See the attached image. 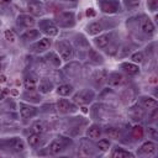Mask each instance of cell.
I'll list each match as a JSON object with an SVG mask.
<instances>
[{
    "instance_id": "277c9868",
    "label": "cell",
    "mask_w": 158,
    "mask_h": 158,
    "mask_svg": "<svg viewBox=\"0 0 158 158\" xmlns=\"http://www.w3.org/2000/svg\"><path fill=\"white\" fill-rule=\"evenodd\" d=\"M69 143H70V139L68 141V139H65V138L60 137V138L53 139V141L49 143L48 149H49V152H51L52 154H59L62 151H64V149H65V147H67Z\"/></svg>"
},
{
    "instance_id": "836d02e7",
    "label": "cell",
    "mask_w": 158,
    "mask_h": 158,
    "mask_svg": "<svg viewBox=\"0 0 158 158\" xmlns=\"http://www.w3.org/2000/svg\"><path fill=\"white\" fill-rule=\"evenodd\" d=\"M47 58H48V60H51V62H52V64H53V65H56V67H58V65L60 64L59 56H57V54H56V53H53V52H51L49 54H47Z\"/></svg>"
},
{
    "instance_id": "83f0119b",
    "label": "cell",
    "mask_w": 158,
    "mask_h": 158,
    "mask_svg": "<svg viewBox=\"0 0 158 158\" xmlns=\"http://www.w3.org/2000/svg\"><path fill=\"white\" fill-rule=\"evenodd\" d=\"M22 98L25 100H28V101H33V102H38L41 99H40V95L35 93V90H26V93H23Z\"/></svg>"
},
{
    "instance_id": "ac0fdd59",
    "label": "cell",
    "mask_w": 158,
    "mask_h": 158,
    "mask_svg": "<svg viewBox=\"0 0 158 158\" xmlns=\"http://www.w3.org/2000/svg\"><path fill=\"white\" fill-rule=\"evenodd\" d=\"M101 132L102 131H101V127L99 125H91L86 130V136L91 139H98V138H100Z\"/></svg>"
},
{
    "instance_id": "f546056e",
    "label": "cell",
    "mask_w": 158,
    "mask_h": 158,
    "mask_svg": "<svg viewBox=\"0 0 158 158\" xmlns=\"http://www.w3.org/2000/svg\"><path fill=\"white\" fill-rule=\"evenodd\" d=\"M110 146H111V142H110L107 138H101V139H99V142H98V144H96L98 149L101 151V152H106V151L110 148Z\"/></svg>"
},
{
    "instance_id": "4316f807",
    "label": "cell",
    "mask_w": 158,
    "mask_h": 158,
    "mask_svg": "<svg viewBox=\"0 0 158 158\" xmlns=\"http://www.w3.org/2000/svg\"><path fill=\"white\" fill-rule=\"evenodd\" d=\"M23 86L26 90H36L37 88V81L32 77H26L23 80Z\"/></svg>"
},
{
    "instance_id": "d590c367",
    "label": "cell",
    "mask_w": 158,
    "mask_h": 158,
    "mask_svg": "<svg viewBox=\"0 0 158 158\" xmlns=\"http://www.w3.org/2000/svg\"><path fill=\"white\" fill-rule=\"evenodd\" d=\"M4 36H5V40L9 41V42H15L16 37H15V33L11 31V30H6L4 32Z\"/></svg>"
},
{
    "instance_id": "e575fe53",
    "label": "cell",
    "mask_w": 158,
    "mask_h": 158,
    "mask_svg": "<svg viewBox=\"0 0 158 158\" xmlns=\"http://www.w3.org/2000/svg\"><path fill=\"white\" fill-rule=\"evenodd\" d=\"M131 59H132L133 63H142L143 59H144V56H143L142 52H136L131 56Z\"/></svg>"
},
{
    "instance_id": "ab89813d",
    "label": "cell",
    "mask_w": 158,
    "mask_h": 158,
    "mask_svg": "<svg viewBox=\"0 0 158 158\" xmlns=\"http://www.w3.org/2000/svg\"><path fill=\"white\" fill-rule=\"evenodd\" d=\"M148 136L153 139H157L158 138V132L154 127H148Z\"/></svg>"
},
{
    "instance_id": "52a82bcc",
    "label": "cell",
    "mask_w": 158,
    "mask_h": 158,
    "mask_svg": "<svg viewBox=\"0 0 158 158\" xmlns=\"http://www.w3.org/2000/svg\"><path fill=\"white\" fill-rule=\"evenodd\" d=\"M40 28L42 30V32H44L49 37H53V36H57L58 35V27L53 22H51L49 20H42V21H40Z\"/></svg>"
},
{
    "instance_id": "603a6c76",
    "label": "cell",
    "mask_w": 158,
    "mask_h": 158,
    "mask_svg": "<svg viewBox=\"0 0 158 158\" xmlns=\"http://www.w3.org/2000/svg\"><path fill=\"white\" fill-rule=\"evenodd\" d=\"M52 88H53V84H52L49 80H46V79L41 80L40 84L37 85V90H38L40 93H42V94L49 93V91L52 90Z\"/></svg>"
},
{
    "instance_id": "7c38bea8",
    "label": "cell",
    "mask_w": 158,
    "mask_h": 158,
    "mask_svg": "<svg viewBox=\"0 0 158 158\" xmlns=\"http://www.w3.org/2000/svg\"><path fill=\"white\" fill-rule=\"evenodd\" d=\"M19 107H20V115L22 118H28V117H32L37 114V109L35 106H31V105L25 104V102H20Z\"/></svg>"
},
{
    "instance_id": "3957f363",
    "label": "cell",
    "mask_w": 158,
    "mask_h": 158,
    "mask_svg": "<svg viewBox=\"0 0 158 158\" xmlns=\"http://www.w3.org/2000/svg\"><path fill=\"white\" fill-rule=\"evenodd\" d=\"M57 52H58L59 57L64 60H70L74 56L73 47L68 42H64V41H60L57 43Z\"/></svg>"
},
{
    "instance_id": "4dcf8cb0",
    "label": "cell",
    "mask_w": 158,
    "mask_h": 158,
    "mask_svg": "<svg viewBox=\"0 0 158 158\" xmlns=\"http://www.w3.org/2000/svg\"><path fill=\"white\" fill-rule=\"evenodd\" d=\"M105 133L110 137V138H114V139H117L120 137V130L117 127H107L105 130Z\"/></svg>"
},
{
    "instance_id": "2e32d148",
    "label": "cell",
    "mask_w": 158,
    "mask_h": 158,
    "mask_svg": "<svg viewBox=\"0 0 158 158\" xmlns=\"http://www.w3.org/2000/svg\"><path fill=\"white\" fill-rule=\"evenodd\" d=\"M17 23H19L20 26H22V27L30 28V27H32V26L36 23V21H35V19H33V16H30V15L23 14V15H20V16L17 17Z\"/></svg>"
},
{
    "instance_id": "ba28073f",
    "label": "cell",
    "mask_w": 158,
    "mask_h": 158,
    "mask_svg": "<svg viewBox=\"0 0 158 158\" xmlns=\"http://www.w3.org/2000/svg\"><path fill=\"white\" fill-rule=\"evenodd\" d=\"M100 7L105 14H115L120 10V4L116 0H102L100 2Z\"/></svg>"
},
{
    "instance_id": "30bf717a",
    "label": "cell",
    "mask_w": 158,
    "mask_h": 158,
    "mask_svg": "<svg viewBox=\"0 0 158 158\" xmlns=\"http://www.w3.org/2000/svg\"><path fill=\"white\" fill-rule=\"evenodd\" d=\"M138 26H139L141 32H143L144 35H152L154 32V25H153V22L148 17H146V16H142L139 19Z\"/></svg>"
},
{
    "instance_id": "ffe728a7",
    "label": "cell",
    "mask_w": 158,
    "mask_h": 158,
    "mask_svg": "<svg viewBox=\"0 0 158 158\" xmlns=\"http://www.w3.org/2000/svg\"><path fill=\"white\" fill-rule=\"evenodd\" d=\"M139 151H141L142 153H144V154L151 156V154H153V153L156 152V144H154V142H152V141H146V142H143L142 146L139 147Z\"/></svg>"
},
{
    "instance_id": "7a4b0ae2",
    "label": "cell",
    "mask_w": 158,
    "mask_h": 158,
    "mask_svg": "<svg viewBox=\"0 0 158 158\" xmlns=\"http://www.w3.org/2000/svg\"><path fill=\"white\" fill-rule=\"evenodd\" d=\"M94 98H95V94L93 90L84 89L73 95V101L80 105H85V104H90L94 100Z\"/></svg>"
},
{
    "instance_id": "1f68e13d",
    "label": "cell",
    "mask_w": 158,
    "mask_h": 158,
    "mask_svg": "<svg viewBox=\"0 0 158 158\" xmlns=\"http://www.w3.org/2000/svg\"><path fill=\"white\" fill-rule=\"evenodd\" d=\"M44 123L43 122H41V121H37V122H35L32 126H31V130H32V132H35V133H42L43 131H44Z\"/></svg>"
},
{
    "instance_id": "5bb4252c",
    "label": "cell",
    "mask_w": 158,
    "mask_h": 158,
    "mask_svg": "<svg viewBox=\"0 0 158 158\" xmlns=\"http://www.w3.org/2000/svg\"><path fill=\"white\" fill-rule=\"evenodd\" d=\"M106 79H107V72L105 69H100V70L95 72L93 75V81H94L95 86H99V88L106 83Z\"/></svg>"
},
{
    "instance_id": "d6986e66",
    "label": "cell",
    "mask_w": 158,
    "mask_h": 158,
    "mask_svg": "<svg viewBox=\"0 0 158 158\" xmlns=\"http://www.w3.org/2000/svg\"><path fill=\"white\" fill-rule=\"evenodd\" d=\"M141 105L144 107V109H148V110H154L157 107V100L153 99V98H149V96H142L141 98Z\"/></svg>"
},
{
    "instance_id": "f1b7e54d",
    "label": "cell",
    "mask_w": 158,
    "mask_h": 158,
    "mask_svg": "<svg viewBox=\"0 0 158 158\" xmlns=\"http://www.w3.org/2000/svg\"><path fill=\"white\" fill-rule=\"evenodd\" d=\"M132 136L136 139H142L143 136H144V128L142 126H139V125L133 126L132 127Z\"/></svg>"
},
{
    "instance_id": "f6af8a7d",
    "label": "cell",
    "mask_w": 158,
    "mask_h": 158,
    "mask_svg": "<svg viewBox=\"0 0 158 158\" xmlns=\"http://www.w3.org/2000/svg\"><path fill=\"white\" fill-rule=\"evenodd\" d=\"M0 70H1V60H0Z\"/></svg>"
},
{
    "instance_id": "4fadbf2b",
    "label": "cell",
    "mask_w": 158,
    "mask_h": 158,
    "mask_svg": "<svg viewBox=\"0 0 158 158\" xmlns=\"http://www.w3.org/2000/svg\"><path fill=\"white\" fill-rule=\"evenodd\" d=\"M57 110L62 114H67V112H70V111H74L75 110V106L68 101L67 99H59L57 101Z\"/></svg>"
},
{
    "instance_id": "9a60e30c",
    "label": "cell",
    "mask_w": 158,
    "mask_h": 158,
    "mask_svg": "<svg viewBox=\"0 0 158 158\" xmlns=\"http://www.w3.org/2000/svg\"><path fill=\"white\" fill-rule=\"evenodd\" d=\"M120 68L126 72L128 75H136L139 73V68L136 63H130V62H123L120 64Z\"/></svg>"
},
{
    "instance_id": "74e56055",
    "label": "cell",
    "mask_w": 158,
    "mask_h": 158,
    "mask_svg": "<svg viewBox=\"0 0 158 158\" xmlns=\"http://www.w3.org/2000/svg\"><path fill=\"white\" fill-rule=\"evenodd\" d=\"M89 56H90V59H93L94 62H102V57H101V56H99L95 51H90Z\"/></svg>"
},
{
    "instance_id": "f35d334b",
    "label": "cell",
    "mask_w": 158,
    "mask_h": 158,
    "mask_svg": "<svg viewBox=\"0 0 158 158\" xmlns=\"http://www.w3.org/2000/svg\"><path fill=\"white\" fill-rule=\"evenodd\" d=\"M147 5H148L149 10L156 11L158 7V0H147Z\"/></svg>"
},
{
    "instance_id": "7bdbcfd3",
    "label": "cell",
    "mask_w": 158,
    "mask_h": 158,
    "mask_svg": "<svg viewBox=\"0 0 158 158\" xmlns=\"http://www.w3.org/2000/svg\"><path fill=\"white\" fill-rule=\"evenodd\" d=\"M6 81V77L5 75H0V83H5Z\"/></svg>"
},
{
    "instance_id": "ee69618b",
    "label": "cell",
    "mask_w": 158,
    "mask_h": 158,
    "mask_svg": "<svg viewBox=\"0 0 158 158\" xmlns=\"http://www.w3.org/2000/svg\"><path fill=\"white\" fill-rule=\"evenodd\" d=\"M60 1H77V0H60Z\"/></svg>"
},
{
    "instance_id": "cb8c5ba5",
    "label": "cell",
    "mask_w": 158,
    "mask_h": 158,
    "mask_svg": "<svg viewBox=\"0 0 158 158\" xmlns=\"http://www.w3.org/2000/svg\"><path fill=\"white\" fill-rule=\"evenodd\" d=\"M73 89L74 88L72 85H69V84H62V85H59L57 88V93L60 96H68V95H70L73 93Z\"/></svg>"
},
{
    "instance_id": "484cf974",
    "label": "cell",
    "mask_w": 158,
    "mask_h": 158,
    "mask_svg": "<svg viewBox=\"0 0 158 158\" xmlns=\"http://www.w3.org/2000/svg\"><path fill=\"white\" fill-rule=\"evenodd\" d=\"M27 143H28L31 147H37V146H40V143H41V136H40V133L32 132V133L27 137Z\"/></svg>"
},
{
    "instance_id": "8992f818",
    "label": "cell",
    "mask_w": 158,
    "mask_h": 158,
    "mask_svg": "<svg viewBox=\"0 0 158 158\" xmlns=\"http://www.w3.org/2000/svg\"><path fill=\"white\" fill-rule=\"evenodd\" d=\"M106 83L112 86V88H117V86H121L126 83V79L125 77L118 73V72H112L110 74H107V79H106Z\"/></svg>"
},
{
    "instance_id": "d4e9b609",
    "label": "cell",
    "mask_w": 158,
    "mask_h": 158,
    "mask_svg": "<svg viewBox=\"0 0 158 158\" xmlns=\"http://www.w3.org/2000/svg\"><path fill=\"white\" fill-rule=\"evenodd\" d=\"M28 10H30V12L33 14V15H42V14H43V7H42V5L38 4V2H36V1H32V2L28 4Z\"/></svg>"
},
{
    "instance_id": "8d00e7d4",
    "label": "cell",
    "mask_w": 158,
    "mask_h": 158,
    "mask_svg": "<svg viewBox=\"0 0 158 158\" xmlns=\"http://www.w3.org/2000/svg\"><path fill=\"white\" fill-rule=\"evenodd\" d=\"M130 52H131L130 47H127V46H123L121 49H118V53H117V56H118V57H127V56L130 54Z\"/></svg>"
},
{
    "instance_id": "60d3db41",
    "label": "cell",
    "mask_w": 158,
    "mask_h": 158,
    "mask_svg": "<svg viewBox=\"0 0 158 158\" xmlns=\"http://www.w3.org/2000/svg\"><path fill=\"white\" fill-rule=\"evenodd\" d=\"M7 93H9V90H7L6 88H4V89H0V100H1V99H4V96H5Z\"/></svg>"
},
{
    "instance_id": "9c48e42d",
    "label": "cell",
    "mask_w": 158,
    "mask_h": 158,
    "mask_svg": "<svg viewBox=\"0 0 158 158\" xmlns=\"http://www.w3.org/2000/svg\"><path fill=\"white\" fill-rule=\"evenodd\" d=\"M112 37H114V33H112V32H109V33H102V35L98 36V37L94 40V43H95V46H96L98 48L104 49V48H106V47H107V46L111 43Z\"/></svg>"
},
{
    "instance_id": "b9f144b4",
    "label": "cell",
    "mask_w": 158,
    "mask_h": 158,
    "mask_svg": "<svg viewBox=\"0 0 158 158\" xmlns=\"http://www.w3.org/2000/svg\"><path fill=\"white\" fill-rule=\"evenodd\" d=\"M86 15H88V16H94V15H95V12L93 11V9H88V11H86Z\"/></svg>"
},
{
    "instance_id": "d6a6232c",
    "label": "cell",
    "mask_w": 158,
    "mask_h": 158,
    "mask_svg": "<svg viewBox=\"0 0 158 158\" xmlns=\"http://www.w3.org/2000/svg\"><path fill=\"white\" fill-rule=\"evenodd\" d=\"M125 5L128 10H136L139 6V0H125Z\"/></svg>"
},
{
    "instance_id": "7402d4cb",
    "label": "cell",
    "mask_w": 158,
    "mask_h": 158,
    "mask_svg": "<svg viewBox=\"0 0 158 158\" xmlns=\"http://www.w3.org/2000/svg\"><path fill=\"white\" fill-rule=\"evenodd\" d=\"M102 25L100 22H91L88 27H86V32L91 36H95V35H99L101 31H102Z\"/></svg>"
},
{
    "instance_id": "5b68a950",
    "label": "cell",
    "mask_w": 158,
    "mask_h": 158,
    "mask_svg": "<svg viewBox=\"0 0 158 158\" xmlns=\"http://www.w3.org/2000/svg\"><path fill=\"white\" fill-rule=\"evenodd\" d=\"M56 22L60 27H72L74 25V14L73 12H62L56 16Z\"/></svg>"
},
{
    "instance_id": "6da1fadb",
    "label": "cell",
    "mask_w": 158,
    "mask_h": 158,
    "mask_svg": "<svg viewBox=\"0 0 158 158\" xmlns=\"http://www.w3.org/2000/svg\"><path fill=\"white\" fill-rule=\"evenodd\" d=\"M0 148L7 152H21L25 149V143L21 138L12 137V138L0 141Z\"/></svg>"
},
{
    "instance_id": "44dd1931",
    "label": "cell",
    "mask_w": 158,
    "mask_h": 158,
    "mask_svg": "<svg viewBox=\"0 0 158 158\" xmlns=\"http://www.w3.org/2000/svg\"><path fill=\"white\" fill-rule=\"evenodd\" d=\"M38 37H40V31L36 30V28L26 30V31L22 33V36H21V38H22L23 41H33V40H36V38H38Z\"/></svg>"
},
{
    "instance_id": "8fae6325",
    "label": "cell",
    "mask_w": 158,
    "mask_h": 158,
    "mask_svg": "<svg viewBox=\"0 0 158 158\" xmlns=\"http://www.w3.org/2000/svg\"><path fill=\"white\" fill-rule=\"evenodd\" d=\"M49 47H51V40L48 37H44V38H41L40 41H37L36 43H33L31 46V51H33L36 53H42V52H46Z\"/></svg>"
},
{
    "instance_id": "e0dca14e",
    "label": "cell",
    "mask_w": 158,
    "mask_h": 158,
    "mask_svg": "<svg viewBox=\"0 0 158 158\" xmlns=\"http://www.w3.org/2000/svg\"><path fill=\"white\" fill-rule=\"evenodd\" d=\"M111 157H112V158H127V157L133 158L135 154L131 153L130 151H126V149L121 148V147H115L114 151L111 152Z\"/></svg>"
}]
</instances>
